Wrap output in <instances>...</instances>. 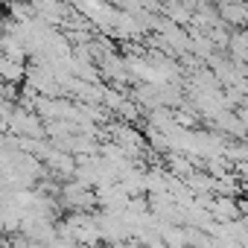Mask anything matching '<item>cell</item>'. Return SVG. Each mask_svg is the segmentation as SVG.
I'll return each instance as SVG.
<instances>
[{
    "mask_svg": "<svg viewBox=\"0 0 248 248\" xmlns=\"http://www.w3.org/2000/svg\"><path fill=\"white\" fill-rule=\"evenodd\" d=\"M6 132H12L15 138H30V140H44V120L30 111L15 105V111L6 117Z\"/></svg>",
    "mask_w": 248,
    "mask_h": 248,
    "instance_id": "cell-1",
    "label": "cell"
},
{
    "mask_svg": "<svg viewBox=\"0 0 248 248\" xmlns=\"http://www.w3.org/2000/svg\"><path fill=\"white\" fill-rule=\"evenodd\" d=\"M30 6H32V15L53 30H62L67 24V18L73 15L67 0H30Z\"/></svg>",
    "mask_w": 248,
    "mask_h": 248,
    "instance_id": "cell-2",
    "label": "cell"
},
{
    "mask_svg": "<svg viewBox=\"0 0 248 248\" xmlns=\"http://www.w3.org/2000/svg\"><path fill=\"white\" fill-rule=\"evenodd\" d=\"M216 15H219V21H222L228 30H245L248 9H245L242 0H225V3L216 6Z\"/></svg>",
    "mask_w": 248,
    "mask_h": 248,
    "instance_id": "cell-3",
    "label": "cell"
},
{
    "mask_svg": "<svg viewBox=\"0 0 248 248\" xmlns=\"http://www.w3.org/2000/svg\"><path fill=\"white\" fill-rule=\"evenodd\" d=\"M161 167H164L172 178H181V181H184L193 170H199V167H196V161H193V158H187V155H181V152H164Z\"/></svg>",
    "mask_w": 248,
    "mask_h": 248,
    "instance_id": "cell-4",
    "label": "cell"
},
{
    "mask_svg": "<svg viewBox=\"0 0 248 248\" xmlns=\"http://www.w3.org/2000/svg\"><path fill=\"white\" fill-rule=\"evenodd\" d=\"M24 73H27V64H18V62H9V59L0 56V82L21 85L24 82Z\"/></svg>",
    "mask_w": 248,
    "mask_h": 248,
    "instance_id": "cell-5",
    "label": "cell"
},
{
    "mask_svg": "<svg viewBox=\"0 0 248 248\" xmlns=\"http://www.w3.org/2000/svg\"><path fill=\"white\" fill-rule=\"evenodd\" d=\"M6 248H41L35 239H30L27 233H21V231H15L9 239H6Z\"/></svg>",
    "mask_w": 248,
    "mask_h": 248,
    "instance_id": "cell-6",
    "label": "cell"
}]
</instances>
